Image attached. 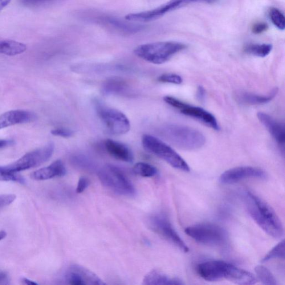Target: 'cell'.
<instances>
[{
	"mask_svg": "<svg viewBox=\"0 0 285 285\" xmlns=\"http://www.w3.org/2000/svg\"><path fill=\"white\" fill-rule=\"evenodd\" d=\"M244 197L248 214L261 229L271 237L282 238L284 234V226L272 207L250 191L245 193Z\"/></svg>",
	"mask_w": 285,
	"mask_h": 285,
	"instance_id": "obj_1",
	"label": "cell"
},
{
	"mask_svg": "<svg viewBox=\"0 0 285 285\" xmlns=\"http://www.w3.org/2000/svg\"><path fill=\"white\" fill-rule=\"evenodd\" d=\"M186 48L185 44L179 42H161L141 45L135 48L134 52L146 62L160 65L168 62Z\"/></svg>",
	"mask_w": 285,
	"mask_h": 285,
	"instance_id": "obj_2",
	"label": "cell"
},
{
	"mask_svg": "<svg viewBox=\"0 0 285 285\" xmlns=\"http://www.w3.org/2000/svg\"><path fill=\"white\" fill-rule=\"evenodd\" d=\"M165 134L173 144L182 149L197 150L206 143V138L201 132L187 126L170 125L166 129Z\"/></svg>",
	"mask_w": 285,
	"mask_h": 285,
	"instance_id": "obj_3",
	"label": "cell"
},
{
	"mask_svg": "<svg viewBox=\"0 0 285 285\" xmlns=\"http://www.w3.org/2000/svg\"><path fill=\"white\" fill-rule=\"evenodd\" d=\"M185 233L195 241L210 246H220L227 242V232L215 224L205 223L197 224L188 227Z\"/></svg>",
	"mask_w": 285,
	"mask_h": 285,
	"instance_id": "obj_4",
	"label": "cell"
},
{
	"mask_svg": "<svg viewBox=\"0 0 285 285\" xmlns=\"http://www.w3.org/2000/svg\"><path fill=\"white\" fill-rule=\"evenodd\" d=\"M144 148L164 160L173 168L189 172L190 168L187 162L169 145L158 138L145 134L142 137Z\"/></svg>",
	"mask_w": 285,
	"mask_h": 285,
	"instance_id": "obj_5",
	"label": "cell"
},
{
	"mask_svg": "<svg viewBox=\"0 0 285 285\" xmlns=\"http://www.w3.org/2000/svg\"><path fill=\"white\" fill-rule=\"evenodd\" d=\"M98 176L104 187L118 194L132 197L136 190L132 183L122 171L112 165H108L100 170Z\"/></svg>",
	"mask_w": 285,
	"mask_h": 285,
	"instance_id": "obj_6",
	"label": "cell"
},
{
	"mask_svg": "<svg viewBox=\"0 0 285 285\" xmlns=\"http://www.w3.org/2000/svg\"><path fill=\"white\" fill-rule=\"evenodd\" d=\"M54 144L50 142L42 148L26 153L13 164L1 167L6 172L14 173L36 167L50 160L54 153Z\"/></svg>",
	"mask_w": 285,
	"mask_h": 285,
	"instance_id": "obj_7",
	"label": "cell"
},
{
	"mask_svg": "<svg viewBox=\"0 0 285 285\" xmlns=\"http://www.w3.org/2000/svg\"><path fill=\"white\" fill-rule=\"evenodd\" d=\"M96 110L100 120L111 134L121 136L129 131L130 121L123 113L100 103L96 104Z\"/></svg>",
	"mask_w": 285,
	"mask_h": 285,
	"instance_id": "obj_8",
	"label": "cell"
},
{
	"mask_svg": "<svg viewBox=\"0 0 285 285\" xmlns=\"http://www.w3.org/2000/svg\"><path fill=\"white\" fill-rule=\"evenodd\" d=\"M148 223L150 229L154 233L162 236L185 253L189 252V247L177 234L165 214H154L149 217Z\"/></svg>",
	"mask_w": 285,
	"mask_h": 285,
	"instance_id": "obj_9",
	"label": "cell"
},
{
	"mask_svg": "<svg viewBox=\"0 0 285 285\" xmlns=\"http://www.w3.org/2000/svg\"><path fill=\"white\" fill-rule=\"evenodd\" d=\"M207 0H169L156 9L140 12V13L129 14L125 16V20L129 22L147 23L154 21L164 16L170 12L189 5L191 3H203Z\"/></svg>",
	"mask_w": 285,
	"mask_h": 285,
	"instance_id": "obj_10",
	"label": "cell"
},
{
	"mask_svg": "<svg viewBox=\"0 0 285 285\" xmlns=\"http://www.w3.org/2000/svg\"><path fill=\"white\" fill-rule=\"evenodd\" d=\"M164 100L166 103L179 110L183 115L195 118L215 130L220 128L216 118L204 109L187 104L173 96H166Z\"/></svg>",
	"mask_w": 285,
	"mask_h": 285,
	"instance_id": "obj_11",
	"label": "cell"
},
{
	"mask_svg": "<svg viewBox=\"0 0 285 285\" xmlns=\"http://www.w3.org/2000/svg\"><path fill=\"white\" fill-rule=\"evenodd\" d=\"M267 174L262 169L254 166H238L225 171L219 178L223 185H231L250 178L264 179Z\"/></svg>",
	"mask_w": 285,
	"mask_h": 285,
	"instance_id": "obj_12",
	"label": "cell"
},
{
	"mask_svg": "<svg viewBox=\"0 0 285 285\" xmlns=\"http://www.w3.org/2000/svg\"><path fill=\"white\" fill-rule=\"evenodd\" d=\"M65 279L72 285H104L105 283L95 273L79 264H72L65 273Z\"/></svg>",
	"mask_w": 285,
	"mask_h": 285,
	"instance_id": "obj_13",
	"label": "cell"
},
{
	"mask_svg": "<svg viewBox=\"0 0 285 285\" xmlns=\"http://www.w3.org/2000/svg\"><path fill=\"white\" fill-rule=\"evenodd\" d=\"M229 263L222 261H209L199 263L196 268L198 275L208 282L226 279Z\"/></svg>",
	"mask_w": 285,
	"mask_h": 285,
	"instance_id": "obj_14",
	"label": "cell"
},
{
	"mask_svg": "<svg viewBox=\"0 0 285 285\" xmlns=\"http://www.w3.org/2000/svg\"><path fill=\"white\" fill-rule=\"evenodd\" d=\"M36 119L37 116L34 113L22 110L11 111L0 116V129L16 124L31 123Z\"/></svg>",
	"mask_w": 285,
	"mask_h": 285,
	"instance_id": "obj_15",
	"label": "cell"
},
{
	"mask_svg": "<svg viewBox=\"0 0 285 285\" xmlns=\"http://www.w3.org/2000/svg\"><path fill=\"white\" fill-rule=\"evenodd\" d=\"M258 118L271 136L278 144L284 147L285 142V130L284 124L279 123L270 116L263 112H259Z\"/></svg>",
	"mask_w": 285,
	"mask_h": 285,
	"instance_id": "obj_16",
	"label": "cell"
},
{
	"mask_svg": "<svg viewBox=\"0 0 285 285\" xmlns=\"http://www.w3.org/2000/svg\"><path fill=\"white\" fill-rule=\"evenodd\" d=\"M67 173V169L61 160H57L49 166L41 168L31 174L32 179L36 181H46L55 177H62Z\"/></svg>",
	"mask_w": 285,
	"mask_h": 285,
	"instance_id": "obj_17",
	"label": "cell"
},
{
	"mask_svg": "<svg viewBox=\"0 0 285 285\" xmlns=\"http://www.w3.org/2000/svg\"><path fill=\"white\" fill-rule=\"evenodd\" d=\"M278 89H273L271 92L266 95H259L256 94L239 92L236 94V99L238 103L243 105H256L266 104L274 99L278 95Z\"/></svg>",
	"mask_w": 285,
	"mask_h": 285,
	"instance_id": "obj_18",
	"label": "cell"
},
{
	"mask_svg": "<svg viewBox=\"0 0 285 285\" xmlns=\"http://www.w3.org/2000/svg\"><path fill=\"white\" fill-rule=\"evenodd\" d=\"M104 145L107 152L117 160L128 163L133 161L134 157L131 150L122 142L107 140L105 142Z\"/></svg>",
	"mask_w": 285,
	"mask_h": 285,
	"instance_id": "obj_19",
	"label": "cell"
},
{
	"mask_svg": "<svg viewBox=\"0 0 285 285\" xmlns=\"http://www.w3.org/2000/svg\"><path fill=\"white\" fill-rule=\"evenodd\" d=\"M226 279L236 284L243 285H254L258 281L251 272L236 267L231 263Z\"/></svg>",
	"mask_w": 285,
	"mask_h": 285,
	"instance_id": "obj_20",
	"label": "cell"
},
{
	"mask_svg": "<svg viewBox=\"0 0 285 285\" xmlns=\"http://www.w3.org/2000/svg\"><path fill=\"white\" fill-rule=\"evenodd\" d=\"M142 284L144 285H181L184 283L180 279L170 278L162 271L153 270L144 276Z\"/></svg>",
	"mask_w": 285,
	"mask_h": 285,
	"instance_id": "obj_21",
	"label": "cell"
},
{
	"mask_svg": "<svg viewBox=\"0 0 285 285\" xmlns=\"http://www.w3.org/2000/svg\"><path fill=\"white\" fill-rule=\"evenodd\" d=\"M25 44L14 40H0V54L15 56L22 54L26 50Z\"/></svg>",
	"mask_w": 285,
	"mask_h": 285,
	"instance_id": "obj_22",
	"label": "cell"
},
{
	"mask_svg": "<svg viewBox=\"0 0 285 285\" xmlns=\"http://www.w3.org/2000/svg\"><path fill=\"white\" fill-rule=\"evenodd\" d=\"M272 46L268 44H249L244 47L243 51L246 54L264 58L270 54Z\"/></svg>",
	"mask_w": 285,
	"mask_h": 285,
	"instance_id": "obj_23",
	"label": "cell"
},
{
	"mask_svg": "<svg viewBox=\"0 0 285 285\" xmlns=\"http://www.w3.org/2000/svg\"><path fill=\"white\" fill-rule=\"evenodd\" d=\"M256 279L261 283L266 285H278L275 276L267 268L262 265H258L255 267Z\"/></svg>",
	"mask_w": 285,
	"mask_h": 285,
	"instance_id": "obj_24",
	"label": "cell"
},
{
	"mask_svg": "<svg viewBox=\"0 0 285 285\" xmlns=\"http://www.w3.org/2000/svg\"><path fill=\"white\" fill-rule=\"evenodd\" d=\"M134 172L142 177H152L156 176L157 169L153 166L144 162L137 163L133 166Z\"/></svg>",
	"mask_w": 285,
	"mask_h": 285,
	"instance_id": "obj_25",
	"label": "cell"
},
{
	"mask_svg": "<svg viewBox=\"0 0 285 285\" xmlns=\"http://www.w3.org/2000/svg\"><path fill=\"white\" fill-rule=\"evenodd\" d=\"M285 241L279 242L272 248L265 256L262 259L261 262L263 263L269 261L274 259H285Z\"/></svg>",
	"mask_w": 285,
	"mask_h": 285,
	"instance_id": "obj_26",
	"label": "cell"
},
{
	"mask_svg": "<svg viewBox=\"0 0 285 285\" xmlns=\"http://www.w3.org/2000/svg\"><path fill=\"white\" fill-rule=\"evenodd\" d=\"M271 21L274 25L280 30H284L285 19L283 14L276 8H271L268 12Z\"/></svg>",
	"mask_w": 285,
	"mask_h": 285,
	"instance_id": "obj_27",
	"label": "cell"
},
{
	"mask_svg": "<svg viewBox=\"0 0 285 285\" xmlns=\"http://www.w3.org/2000/svg\"><path fill=\"white\" fill-rule=\"evenodd\" d=\"M0 181L15 182L21 184L25 183V178L18 173L9 172L0 166Z\"/></svg>",
	"mask_w": 285,
	"mask_h": 285,
	"instance_id": "obj_28",
	"label": "cell"
},
{
	"mask_svg": "<svg viewBox=\"0 0 285 285\" xmlns=\"http://www.w3.org/2000/svg\"><path fill=\"white\" fill-rule=\"evenodd\" d=\"M158 80L162 83L181 84L183 82L182 77L176 74H165L161 75Z\"/></svg>",
	"mask_w": 285,
	"mask_h": 285,
	"instance_id": "obj_29",
	"label": "cell"
},
{
	"mask_svg": "<svg viewBox=\"0 0 285 285\" xmlns=\"http://www.w3.org/2000/svg\"><path fill=\"white\" fill-rule=\"evenodd\" d=\"M16 198L13 194H5L0 195V210L4 207L8 206L14 202Z\"/></svg>",
	"mask_w": 285,
	"mask_h": 285,
	"instance_id": "obj_30",
	"label": "cell"
},
{
	"mask_svg": "<svg viewBox=\"0 0 285 285\" xmlns=\"http://www.w3.org/2000/svg\"><path fill=\"white\" fill-rule=\"evenodd\" d=\"M52 135L63 138H70L72 136L73 132L71 130L65 128H57L51 130Z\"/></svg>",
	"mask_w": 285,
	"mask_h": 285,
	"instance_id": "obj_31",
	"label": "cell"
},
{
	"mask_svg": "<svg viewBox=\"0 0 285 285\" xmlns=\"http://www.w3.org/2000/svg\"><path fill=\"white\" fill-rule=\"evenodd\" d=\"M89 184H90V181H89L88 178L85 177H80L78 182V185H77L76 189V193H83L88 188Z\"/></svg>",
	"mask_w": 285,
	"mask_h": 285,
	"instance_id": "obj_32",
	"label": "cell"
},
{
	"mask_svg": "<svg viewBox=\"0 0 285 285\" xmlns=\"http://www.w3.org/2000/svg\"><path fill=\"white\" fill-rule=\"evenodd\" d=\"M58 0H21L24 5L29 6H39Z\"/></svg>",
	"mask_w": 285,
	"mask_h": 285,
	"instance_id": "obj_33",
	"label": "cell"
},
{
	"mask_svg": "<svg viewBox=\"0 0 285 285\" xmlns=\"http://www.w3.org/2000/svg\"><path fill=\"white\" fill-rule=\"evenodd\" d=\"M268 25L265 23H258L252 26V31L255 34L263 33L268 29Z\"/></svg>",
	"mask_w": 285,
	"mask_h": 285,
	"instance_id": "obj_34",
	"label": "cell"
},
{
	"mask_svg": "<svg viewBox=\"0 0 285 285\" xmlns=\"http://www.w3.org/2000/svg\"><path fill=\"white\" fill-rule=\"evenodd\" d=\"M15 144V141L10 140H0V149L8 147V146H13Z\"/></svg>",
	"mask_w": 285,
	"mask_h": 285,
	"instance_id": "obj_35",
	"label": "cell"
},
{
	"mask_svg": "<svg viewBox=\"0 0 285 285\" xmlns=\"http://www.w3.org/2000/svg\"><path fill=\"white\" fill-rule=\"evenodd\" d=\"M9 284V276H8L6 273L0 271V285H6Z\"/></svg>",
	"mask_w": 285,
	"mask_h": 285,
	"instance_id": "obj_36",
	"label": "cell"
},
{
	"mask_svg": "<svg viewBox=\"0 0 285 285\" xmlns=\"http://www.w3.org/2000/svg\"><path fill=\"white\" fill-rule=\"evenodd\" d=\"M206 92L205 89L202 87H199L197 92V98L199 100H202L205 99Z\"/></svg>",
	"mask_w": 285,
	"mask_h": 285,
	"instance_id": "obj_37",
	"label": "cell"
},
{
	"mask_svg": "<svg viewBox=\"0 0 285 285\" xmlns=\"http://www.w3.org/2000/svg\"><path fill=\"white\" fill-rule=\"evenodd\" d=\"M11 0H0V11H1L4 7H5L7 5H9Z\"/></svg>",
	"mask_w": 285,
	"mask_h": 285,
	"instance_id": "obj_38",
	"label": "cell"
},
{
	"mask_svg": "<svg viewBox=\"0 0 285 285\" xmlns=\"http://www.w3.org/2000/svg\"><path fill=\"white\" fill-rule=\"evenodd\" d=\"M23 282L26 285H37V284H36V283L32 282V281L29 280L27 279H25V278L23 279Z\"/></svg>",
	"mask_w": 285,
	"mask_h": 285,
	"instance_id": "obj_39",
	"label": "cell"
},
{
	"mask_svg": "<svg viewBox=\"0 0 285 285\" xmlns=\"http://www.w3.org/2000/svg\"><path fill=\"white\" fill-rule=\"evenodd\" d=\"M6 235L7 234L5 231H0V241H1L2 239L5 238L6 237Z\"/></svg>",
	"mask_w": 285,
	"mask_h": 285,
	"instance_id": "obj_40",
	"label": "cell"
}]
</instances>
